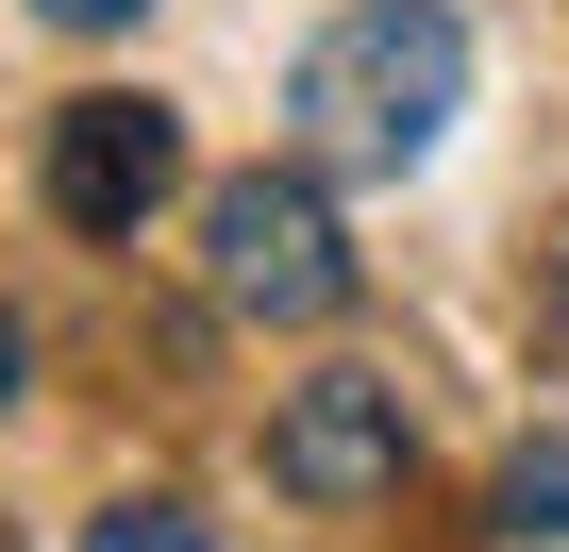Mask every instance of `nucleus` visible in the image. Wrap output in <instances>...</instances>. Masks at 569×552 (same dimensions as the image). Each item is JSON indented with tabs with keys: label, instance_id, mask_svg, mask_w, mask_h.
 <instances>
[{
	"label": "nucleus",
	"instance_id": "obj_1",
	"mask_svg": "<svg viewBox=\"0 0 569 552\" xmlns=\"http://www.w3.org/2000/svg\"><path fill=\"white\" fill-rule=\"evenodd\" d=\"M284 101H302V134L336 168H419L452 134V101H469V18L452 0H352V18L302 51Z\"/></svg>",
	"mask_w": 569,
	"mask_h": 552
},
{
	"label": "nucleus",
	"instance_id": "obj_2",
	"mask_svg": "<svg viewBox=\"0 0 569 552\" xmlns=\"http://www.w3.org/2000/svg\"><path fill=\"white\" fill-rule=\"evenodd\" d=\"M201 251H218V302L234 319H336L352 302V234H336V201L302 184V168H234L218 201H201Z\"/></svg>",
	"mask_w": 569,
	"mask_h": 552
},
{
	"label": "nucleus",
	"instance_id": "obj_3",
	"mask_svg": "<svg viewBox=\"0 0 569 552\" xmlns=\"http://www.w3.org/2000/svg\"><path fill=\"white\" fill-rule=\"evenodd\" d=\"M268 485L319 502V519L386 502V485H402V385H386V369H319V385H284V419H268Z\"/></svg>",
	"mask_w": 569,
	"mask_h": 552
},
{
	"label": "nucleus",
	"instance_id": "obj_4",
	"mask_svg": "<svg viewBox=\"0 0 569 552\" xmlns=\"http://www.w3.org/2000/svg\"><path fill=\"white\" fill-rule=\"evenodd\" d=\"M168 184H184L168 101H68V118H51V218H68V234H151Z\"/></svg>",
	"mask_w": 569,
	"mask_h": 552
},
{
	"label": "nucleus",
	"instance_id": "obj_5",
	"mask_svg": "<svg viewBox=\"0 0 569 552\" xmlns=\"http://www.w3.org/2000/svg\"><path fill=\"white\" fill-rule=\"evenodd\" d=\"M502 535H519V552H552V535H569V435H536V452L502 469Z\"/></svg>",
	"mask_w": 569,
	"mask_h": 552
},
{
	"label": "nucleus",
	"instance_id": "obj_6",
	"mask_svg": "<svg viewBox=\"0 0 569 552\" xmlns=\"http://www.w3.org/2000/svg\"><path fill=\"white\" fill-rule=\"evenodd\" d=\"M84 552H218V535H201V519H184V502H118V519H101V535H84Z\"/></svg>",
	"mask_w": 569,
	"mask_h": 552
},
{
	"label": "nucleus",
	"instance_id": "obj_7",
	"mask_svg": "<svg viewBox=\"0 0 569 552\" xmlns=\"http://www.w3.org/2000/svg\"><path fill=\"white\" fill-rule=\"evenodd\" d=\"M34 18H51V34H134L151 0H34Z\"/></svg>",
	"mask_w": 569,
	"mask_h": 552
},
{
	"label": "nucleus",
	"instance_id": "obj_8",
	"mask_svg": "<svg viewBox=\"0 0 569 552\" xmlns=\"http://www.w3.org/2000/svg\"><path fill=\"white\" fill-rule=\"evenodd\" d=\"M0 385H18V319H0Z\"/></svg>",
	"mask_w": 569,
	"mask_h": 552
}]
</instances>
